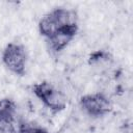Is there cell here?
Returning <instances> with one entry per match:
<instances>
[{
  "mask_svg": "<svg viewBox=\"0 0 133 133\" xmlns=\"http://www.w3.org/2000/svg\"><path fill=\"white\" fill-rule=\"evenodd\" d=\"M32 91L44 106L53 113L59 112L66 107L68 100L65 94L48 81L35 83L32 86Z\"/></svg>",
  "mask_w": 133,
  "mask_h": 133,
  "instance_id": "1",
  "label": "cell"
},
{
  "mask_svg": "<svg viewBox=\"0 0 133 133\" xmlns=\"http://www.w3.org/2000/svg\"><path fill=\"white\" fill-rule=\"evenodd\" d=\"M78 30H72V29H59L57 32H55L52 36L47 38L48 47L51 51L58 53L62 50H64L69 44L73 41Z\"/></svg>",
  "mask_w": 133,
  "mask_h": 133,
  "instance_id": "4",
  "label": "cell"
},
{
  "mask_svg": "<svg viewBox=\"0 0 133 133\" xmlns=\"http://www.w3.org/2000/svg\"><path fill=\"white\" fill-rule=\"evenodd\" d=\"M2 61L4 65L14 74L24 75L26 71L27 54L25 48L17 43H9L2 52Z\"/></svg>",
  "mask_w": 133,
  "mask_h": 133,
  "instance_id": "3",
  "label": "cell"
},
{
  "mask_svg": "<svg viewBox=\"0 0 133 133\" xmlns=\"http://www.w3.org/2000/svg\"><path fill=\"white\" fill-rule=\"evenodd\" d=\"M17 114V105L16 103L8 98L0 100V121L16 122Z\"/></svg>",
  "mask_w": 133,
  "mask_h": 133,
  "instance_id": "8",
  "label": "cell"
},
{
  "mask_svg": "<svg viewBox=\"0 0 133 133\" xmlns=\"http://www.w3.org/2000/svg\"><path fill=\"white\" fill-rule=\"evenodd\" d=\"M39 133H48V132H47V131H46V130H44V129H42V130H41V132H39Z\"/></svg>",
  "mask_w": 133,
  "mask_h": 133,
  "instance_id": "9",
  "label": "cell"
},
{
  "mask_svg": "<svg viewBox=\"0 0 133 133\" xmlns=\"http://www.w3.org/2000/svg\"><path fill=\"white\" fill-rule=\"evenodd\" d=\"M58 30H59V27H58V24L52 14V11H50L42 17V19L38 22V31L43 36L48 38V37L52 36Z\"/></svg>",
  "mask_w": 133,
  "mask_h": 133,
  "instance_id": "7",
  "label": "cell"
},
{
  "mask_svg": "<svg viewBox=\"0 0 133 133\" xmlns=\"http://www.w3.org/2000/svg\"><path fill=\"white\" fill-rule=\"evenodd\" d=\"M79 105L85 114L92 117L104 116L112 110L110 99L103 92L84 95L81 97Z\"/></svg>",
  "mask_w": 133,
  "mask_h": 133,
  "instance_id": "2",
  "label": "cell"
},
{
  "mask_svg": "<svg viewBox=\"0 0 133 133\" xmlns=\"http://www.w3.org/2000/svg\"><path fill=\"white\" fill-rule=\"evenodd\" d=\"M59 29L78 30V15L74 9L58 7L52 10Z\"/></svg>",
  "mask_w": 133,
  "mask_h": 133,
  "instance_id": "5",
  "label": "cell"
},
{
  "mask_svg": "<svg viewBox=\"0 0 133 133\" xmlns=\"http://www.w3.org/2000/svg\"><path fill=\"white\" fill-rule=\"evenodd\" d=\"M113 62L112 56L109 52L99 50L94 53L88 58V65L97 73H105L109 70Z\"/></svg>",
  "mask_w": 133,
  "mask_h": 133,
  "instance_id": "6",
  "label": "cell"
}]
</instances>
